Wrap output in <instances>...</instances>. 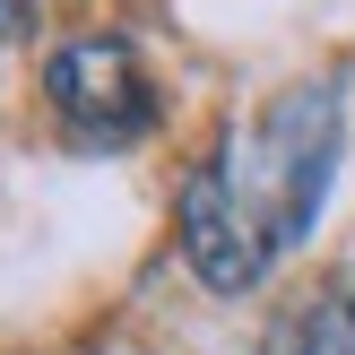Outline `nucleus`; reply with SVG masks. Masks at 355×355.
Returning <instances> with one entry per match:
<instances>
[{
    "label": "nucleus",
    "instance_id": "1",
    "mask_svg": "<svg viewBox=\"0 0 355 355\" xmlns=\"http://www.w3.org/2000/svg\"><path fill=\"white\" fill-rule=\"evenodd\" d=\"M338 148H347V69H321V78H286L252 121H234L217 139V173L260 217V234L295 252L329 200Z\"/></svg>",
    "mask_w": 355,
    "mask_h": 355
},
{
    "label": "nucleus",
    "instance_id": "2",
    "mask_svg": "<svg viewBox=\"0 0 355 355\" xmlns=\"http://www.w3.org/2000/svg\"><path fill=\"white\" fill-rule=\"evenodd\" d=\"M44 104L78 148H139L156 130V87L121 35H69L44 61Z\"/></svg>",
    "mask_w": 355,
    "mask_h": 355
},
{
    "label": "nucleus",
    "instance_id": "3",
    "mask_svg": "<svg viewBox=\"0 0 355 355\" xmlns=\"http://www.w3.org/2000/svg\"><path fill=\"white\" fill-rule=\"evenodd\" d=\"M173 243H182V269L200 277L208 295H252L260 277L277 269V243L260 234V217L234 200V182L217 173V156L182 165V182H173Z\"/></svg>",
    "mask_w": 355,
    "mask_h": 355
},
{
    "label": "nucleus",
    "instance_id": "4",
    "mask_svg": "<svg viewBox=\"0 0 355 355\" xmlns=\"http://www.w3.org/2000/svg\"><path fill=\"white\" fill-rule=\"evenodd\" d=\"M277 355H355V295H347V286L321 295V304L286 329V347H277Z\"/></svg>",
    "mask_w": 355,
    "mask_h": 355
},
{
    "label": "nucleus",
    "instance_id": "5",
    "mask_svg": "<svg viewBox=\"0 0 355 355\" xmlns=\"http://www.w3.org/2000/svg\"><path fill=\"white\" fill-rule=\"evenodd\" d=\"M347 295H355V277H347Z\"/></svg>",
    "mask_w": 355,
    "mask_h": 355
}]
</instances>
